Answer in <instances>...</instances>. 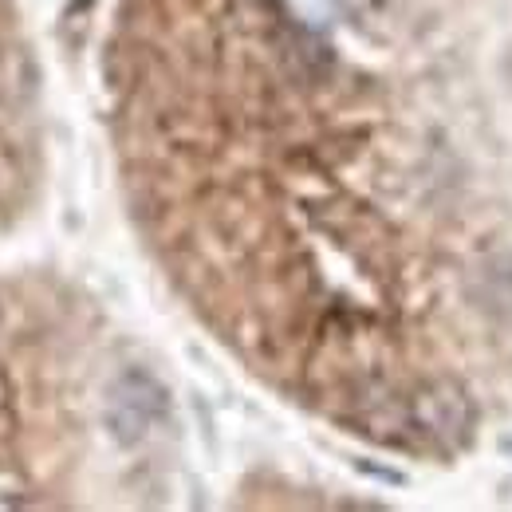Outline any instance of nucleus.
<instances>
[{"label":"nucleus","mask_w":512,"mask_h":512,"mask_svg":"<svg viewBox=\"0 0 512 512\" xmlns=\"http://www.w3.org/2000/svg\"><path fill=\"white\" fill-rule=\"evenodd\" d=\"M36 182V67L12 0H0V229H8Z\"/></svg>","instance_id":"obj_1"},{"label":"nucleus","mask_w":512,"mask_h":512,"mask_svg":"<svg viewBox=\"0 0 512 512\" xmlns=\"http://www.w3.org/2000/svg\"><path fill=\"white\" fill-rule=\"evenodd\" d=\"M355 24H367V20H375L379 16V8H383V0H335Z\"/></svg>","instance_id":"obj_4"},{"label":"nucleus","mask_w":512,"mask_h":512,"mask_svg":"<svg viewBox=\"0 0 512 512\" xmlns=\"http://www.w3.org/2000/svg\"><path fill=\"white\" fill-rule=\"evenodd\" d=\"M469 304L489 320H512V256H485L469 268L465 280Z\"/></svg>","instance_id":"obj_3"},{"label":"nucleus","mask_w":512,"mask_h":512,"mask_svg":"<svg viewBox=\"0 0 512 512\" xmlns=\"http://www.w3.org/2000/svg\"><path fill=\"white\" fill-rule=\"evenodd\" d=\"M406 414H410V426L414 430H422L434 442H449V446L461 442L469 434V426H473V406H469V398L453 383L422 386L406 402Z\"/></svg>","instance_id":"obj_2"}]
</instances>
